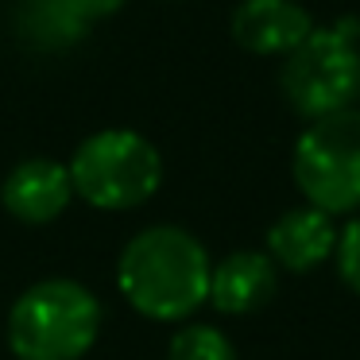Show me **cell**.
<instances>
[{
    "label": "cell",
    "instance_id": "cell-2",
    "mask_svg": "<svg viewBox=\"0 0 360 360\" xmlns=\"http://www.w3.org/2000/svg\"><path fill=\"white\" fill-rule=\"evenodd\" d=\"M101 333V302L78 279H39L8 310V349L16 360H82Z\"/></svg>",
    "mask_w": 360,
    "mask_h": 360
},
{
    "label": "cell",
    "instance_id": "cell-11",
    "mask_svg": "<svg viewBox=\"0 0 360 360\" xmlns=\"http://www.w3.org/2000/svg\"><path fill=\"white\" fill-rule=\"evenodd\" d=\"M167 360H240L217 326H182L167 345Z\"/></svg>",
    "mask_w": 360,
    "mask_h": 360
},
{
    "label": "cell",
    "instance_id": "cell-1",
    "mask_svg": "<svg viewBox=\"0 0 360 360\" xmlns=\"http://www.w3.org/2000/svg\"><path fill=\"white\" fill-rule=\"evenodd\" d=\"M213 259L182 225H148L117 259V287L136 314L151 321H186L210 302Z\"/></svg>",
    "mask_w": 360,
    "mask_h": 360
},
{
    "label": "cell",
    "instance_id": "cell-7",
    "mask_svg": "<svg viewBox=\"0 0 360 360\" xmlns=\"http://www.w3.org/2000/svg\"><path fill=\"white\" fill-rule=\"evenodd\" d=\"M74 202L70 171L58 159H24L0 182V205L20 221V225H51Z\"/></svg>",
    "mask_w": 360,
    "mask_h": 360
},
{
    "label": "cell",
    "instance_id": "cell-3",
    "mask_svg": "<svg viewBox=\"0 0 360 360\" xmlns=\"http://www.w3.org/2000/svg\"><path fill=\"white\" fill-rule=\"evenodd\" d=\"M279 89L298 117L310 120L356 109L360 101V20L345 16L314 27L279 66Z\"/></svg>",
    "mask_w": 360,
    "mask_h": 360
},
{
    "label": "cell",
    "instance_id": "cell-5",
    "mask_svg": "<svg viewBox=\"0 0 360 360\" xmlns=\"http://www.w3.org/2000/svg\"><path fill=\"white\" fill-rule=\"evenodd\" d=\"M290 174L306 205L329 217L360 213V109L310 120L295 143Z\"/></svg>",
    "mask_w": 360,
    "mask_h": 360
},
{
    "label": "cell",
    "instance_id": "cell-12",
    "mask_svg": "<svg viewBox=\"0 0 360 360\" xmlns=\"http://www.w3.org/2000/svg\"><path fill=\"white\" fill-rule=\"evenodd\" d=\"M333 264H337V275L341 283L360 295V217H352L349 225L337 233V248H333Z\"/></svg>",
    "mask_w": 360,
    "mask_h": 360
},
{
    "label": "cell",
    "instance_id": "cell-6",
    "mask_svg": "<svg viewBox=\"0 0 360 360\" xmlns=\"http://www.w3.org/2000/svg\"><path fill=\"white\" fill-rule=\"evenodd\" d=\"M314 27V16L298 0H240L229 20L236 47L259 58H287Z\"/></svg>",
    "mask_w": 360,
    "mask_h": 360
},
{
    "label": "cell",
    "instance_id": "cell-8",
    "mask_svg": "<svg viewBox=\"0 0 360 360\" xmlns=\"http://www.w3.org/2000/svg\"><path fill=\"white\" fill-rule=\"evenodd\" d=\"M275 287H279V267L267 252H229L210 271V302L217 306V314H229V318L264 310L275 298Z\"/></svg>",
    "mask_w": 360,
    "mask_h": 360
},
{
    "label": "cell",
    "instance_id": "cell-4",
    "mask_svg": "<svg viewBox=\"0 0 360 360\" xmlns=\"http://www.w3.org/2000/svg\"><path fill=\"white\" fill-rule=\"evenodd\" d=\"M66 171L74 198L105 213L140 210L163 186V155L136 128H101L86 136L74 148Z\"/></svg>",
    "mask_w": 360,
    "mask_h": 360
},
{
    "label": "cell",
    "instance_id": "cell-13",
    "mask_svg": "<svg viewBox=\"0 0 360 360\" xmlns=\"http://www.w3.org/2000/svg\"><path fill=\"white\" fill-rule=\"evenodd\" d=\"M128 0H66V8L82 20V24H97V20H109L124 8Z\"/></svg>",
    "mask_w": 360,
    "mask_h": 360
},
{
    "label": "cell",
    "instance_id": "cell-10",
    "mask_svg": "<svg viewBox=\"0 0 360 360\" xmlns=\"http://www.w3.org/2000/svg\"><path fill=\"white\" fill-rule=\"evenodd\" d=\"M86 27L66 0H20L16 4V32L39 51H63L86 39Z\"/></svg>",
    "mask_w": 360,
    "mask_h": 360
},
{
    "label": "cell",
    "instance_id": "cell-9",
    "mask_svg": "<svg viewBox=\"0 0 360 360\" xmlns=\"http://www.w3.org/2000/svg\"><path fill=\"white\" fill-rule=\"evenodd\" d=\"M337 233L341 229L329 213L314 205H295L267 229V256L283 271H314L326 259H333Z\"/></svg>",
    "mask_w": 360,
    "mask_h": 360
}]
</instances>
